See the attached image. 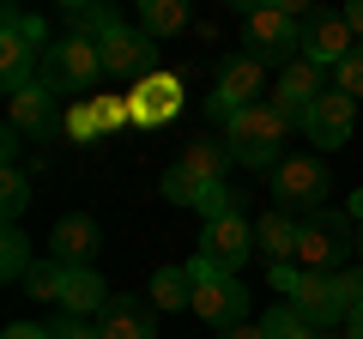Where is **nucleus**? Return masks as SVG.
<instances>
[{
  "mask_svg": "<svg viewBox=\"0 0 363 339\" xmlns=\"http://www.w3.org/2000/svg\"><path fill=\"white\" fill-rule=\"evenodd\" d=\"M291 128H303L297 116H291V109H279V104H267V97H260V104H248V109H236L230 116V157L242 170H279V145H285V133Z\"/></svg>",
  "mask_w": 363,
  "mask_h": 339,
  "instance_id": "1",
  "label": "nucleus"
},
{
  "mask_svg": "<svg viewBox=\"0 0 363 339\" xmlns=\"http://www.w3.org/2000/svg\"><path fill=\"white\" fill-rule=\"evenodd\" d=\"M188 273H194V315H200V321H212L218 333H230V327L248 321V291H242V279H236V273L212 267L206 255H194Z\"/></svg>",
  "mask_w": 363,
  "mask_h": 339,
  "instance_id": "2",
  "label": "nucleus"
},
{
  "mask_svg": "<svg viewBox=\"0 0 363 339\" xmlns=\"http://www.w3.org/2000/svg\"><path fill=\"white\" fill-rule=\"evenodd\" d=\"M327 157L315 152H285L279 170H272V212H321L327 206Z\"/></svg>",
  "mask_w": 363,
  "mask_h": 339,
  "instance_id": "3",
  "label": "nucleus"
},
{
  "mask_svg": "<svg viewBox=\"0 0 363 339\" xmlns=\"http://www.w3.org/2000/svg\"><path fill=\"white\" fill-rule=\"evenodd\" d=\"M242 55H255L260 67H285L303 55V25L285 6H242Z\"/></svg>",
  "mask_w": 363,
  "mask_h": 339,
  "instance_id": "4",
  "label": "nucleus"
},
{
  "mask_svg": "<svg viewBox=\"0 0 363 339\" xmlns=\"http://www.w3.org/2000/svg\"><path fill=\"white\" fill-rule=\"evenodd\" d=\"M351 248H357V236H351V212H315V218H303V243H297V267L303 273H339V261H345Z\"/></svg>",
  "mask_w": 363,
  "mask_h": 339,
  "instance_id": "5",
  "label": "nucleus"
},
{
  "mask_svg": "<svg viewBox=\"0 0 363 339\" xmlns=\"http://www.w3.org/2000/svg\"><path fill=\"white\" fill-rule=\"evenodd\" d=\"M97 73H104V55H97V43L91 37H67L55 43L49 55H43V85L49 91H91L97 85Z\"/></svg>",
  "mask_w": 363,
  "mask_h": 339,
  "instance_id": "6",
  "label": "nucleus"
},
{
  "mask_svg": "<svg viewBox=\"0 0 363 339\" xmlns=\"http://www.w3.org/2000/svg\"><path fill=\"white\" fill-rule=\"evenodd\" d=\"M260 85H267V67H260L255 55H230V61L218 67V91H212L206 116H212V121H224V128H230V116H236V109L260 104Z\"/></svg>",
  "mask_w": 363,
  "mask_h": 339,
  "instance_id": "7",
  "label": "nucleus"
},
{
  "mask_svg": "<svg viewBox=\"0 0 363 339\" xmlns=\"http://www.w3.org/2000/svg\"><path fill=\"white\" fill-rule=\"evenodd\" d=\"M351 55H357V37H351L345 13H309L303 18V61H315L321 73H339Z\"/></svg>",
  "mask_w": 363,
  "mask_h": 339,
  "instance_id": "8",
  "label": "nucleus"
},
{
  "mask_svg": "<svg viewBox=\"0 0 363 339\" xmlns=\"http://www.w3.org/2000/svg\"><path fill=\"white\" fill-rule=\"evenodd\" d=\"M97 248H104L97 218H85V212H67V218H55V230H49V261H61L67 273H85V267L97 261Z\"/></svg>",
  "mask_w": 363,
  "mask_h": 339,
  "instance_id": "9",
  "label": "nucleus"
},
{
  "mask_svg": "<svg viewBox=\"0 0 363 339\" xmlns=\"http://www.w3.org/2000/svg\"><path fill=\"white\" fill-rule=\"evenodd\" d=\"M200 255H206L212 267H224V273H242L248 255H255V224H248L242 212H230V218H212L206 230H200Z\"/></svg>",
  "mask_w": 363,
  "mask_h": 339,
  "instance_id": "10",
  "label": "nucleus"
},
{
  "mask_svg": "<svg viewBox=\"0 0 363 339\" xmlns=\"http://www.w3.org/2000/svg\"><path fill=\"white\" fill-rule=\"evenodd\" d=\"M303 133H309V145H327V152H339V145L357 133V104H351L345 91L315 97V104L303 109Z\"/></svg>",
  "mask_w": 363,
  "mask_h": 339,
  "instance_id": "11",
  "label": "nucleus"
},
{
  "mask_svg": "<svg viewBox=\"0 0 363 339\" xmlns=\"http://www.w3.org/2000/svg\"><path fill=\"white\" fill-rule=\"evenodd\" d=\"M297 315L309 327H345V297H339V273H303V285H297Z\"/></svg>",
  "mask_w": 363,
  "mask_h": 339,
  "instance_id": "12",
  "label": "nucleus"
},
{
  "mask_svg": "<svg viewBox=\"0 0 363 339\" xmlns=\"http://www.w3.org/2000/svg\"><path fill=\"white\" fill-rule=\"evenodd\" d=\"M152 49L157 43L145 37V30H109L104 43H97V55H104V73H116V79H140L145 67H152Z\"/></svg>",
  "mask_w": 363,
  "mask_h": 339,
  "instance_id": "13",
  "label": "nucleus"
},
{
  "mask_svg": "<svg viewBox=\"0 0 363 339\" xmlns=\"http://www.w3.org/2000/svg\"><path fill=\"white\" fill-rule=\"evenodd\" d=\"M327 91H333V85H327V73H321L315 61H303V55L279 67V109H291L297 121H303V109H309L315 97H327Z\"/></svg>",
  "mask_w": 363,
  "mask_h": 339,
  "instance_id": "14",
  "label": "nucleus"
},
{
  "mask_svg": "<svg viewBox=\"0 0 363 339\" xmlns=\"http://www.w3.org/2000/svg\"><path fill=\"white\" fill-rule=\"evenodd\" d=\"M297 243H303V218H291V212H267V218L255 224V248L272 261H297Z\"/></svg>",
  "mask_w": 363,
  "mask_h": 339,
  "instance_id": "15",
  "label": "nucleus"
},
{
  "mask_svg": "<svg viewBox=\"0 0 363 339\" xmlns=\"http://www.w3.org/2000/svg\"><path fill=\"white\" fill-rule=\"evenodd\" d=\"M109 285H104V273L97 267H85V273H67V297H61V309L73 315V321H91V315H104L109 309Z\"/></svg>",
  "mask_w": 363,
  "mask_h": 339,
  "instance_id": "16",
  "label": "nucleus"
},
{
  "mask_svg": "<svg viewBox=\"0 0 363 339\" xmlns=\"http://www.w3.org/2000/svg\"><path fill=\"white\" fill-rule=\"evenodd\" d=\"M37 49H30L25 37H18V30H0V85H6V91H25V85H37Z\"/></svg>",
  "mask_w": 363,
  "mask_h": 339,
  "instance_id": "17",
  "label": "nucleus"
},
{
  "mask_svg": "<svg viewBox=\"0 0 363 339\" xmlns=\"http://www.w3.org/2000/svg\"><path fill=\"white\" fill-rule=\"evenodd\" d=\"M182 170H188V176H200V182H230V145H218V140H206V133H200V140H188L182 145V157H176Z\"/></svg>",
  "mask_w": 363,
  "mask_h": 339,
  "instance_id": "18",
  "label": "nucleus"
},
{
  "mask_svg": "<svg viewBox=\"0 0 363 339\" xmlns=\"http://www.w3.org/2000/svg\"><path fill=\"white\" fill-rule=\"evenodd\" d=\"M6 128H18V133H49L55 128V91L49 85H25V91L13 97V116H6Z\"/></svg>",
  "mask_w": 363,
  "mask_h": 339,
  "instance_id": "19",
  "label": "nucleus"
},
{
  "mask_svg": "<svg viewBox=\"0 0 363 339\" xmlns=\"http://www.w3.org/2000/svg\"><path fill=\"white\" fill-rule=\"evenodd\" d=\"M97 333H104V339H157V327H152V309L116 297L104 315H97Z\"/></svg>",
  "mask_w": 363,
  "mask_h": 339,
  "instance_id": "20",
  "label": "nucleus"
},
{
  "mask_svg": "<svg viewBox=\"0 0 363 339\" xmlns=\"http://www.w3.org/2000/svg\"><path fill=\"white\" fill-rule=\"evenodd\" d=\"M140 30L152 43L182 37V30H188V0H140Z\"/></svg>",
  "mask_w": 363,
  "mask_h": 339,
  "instance_id": "21",
  "label": "nucleus"
},
{
  "mask_svg": "<svg viewBox=\"0 0 363 339\" xmlns=\"http://www.w3.org/2000/svg\"><path fill=\"white\" fill-rule=\"evenodd\" d=\"M145 291H152V309H194V273L188 267H157Z\"/></svg>",
  "mask_w": 363,
  "mask_h": 339,
  "instance_id": "22",
  "label": "nucleus"
},
{
  "mask_svg": "<svg viewBox=\"0 0 363 339\" xmlns=\"http://www.w3.org/2000/svg\"><path fill=\"white\" fill-rule=\"evenodd\" d=\"M30 236L18 230V224H6V230H0V279H6V285H25V273H30Z\"/></svg>",
  "mask_w": 363,
  "mask_h": 339,
  "instance_id": "23",
  "label": "nucleus"
},
{
  "mask_svg": "<svg viewBox=\"0 0 363 339\" xmlns=\"http://www.w3.org/2000/svg\"><path fill=\"white\" fill-rule=\"evenodd\" d=\"M25 297L61 303V297H67V267H61V261H37V267L25 273Z\"/></svg>",
  "mask_w": 363,
  "mask_h": 339,
  "instance_id": "24",
  "label": "nucleus"
},
{
  "mask_svg": "<svg viewBox=\"0 0 363 339\" xmlns=\"http://www.w3.org/2000/svg\"><path fill=\"white\" fill-rule=\"evenodd\" d=\"M200 194H206V182H200V176H188L182 164L164 170V200H169V206H200Z\"/></svg>",
  "mask_w": 363,
  "mask_h": 339,
  "instance_id": "25",
  "label": "nucleus"
},
{
  "mask_svg": "<svg viewBox=\"0 0 363 339\" xmlns=\"http://www.w3.org/2000/svg\"><path fill=\"white\" fill-rule=\"evenodd\" d=\"M6 30H18V37H25L37 55L55 49V43H49V18H43V13H18V6H6Z\"/></svg>",
  "mask_w": 363,
  "mask_h": 339,
  "instance_id": "26",
  "label": "nucleus"
},
{
  "mask_svg": "<svg viewBox=\"0 0 363 339\" xmlns=\"http://www.w3.org/2000/svg\"><path fill=\"white\" fill-rule=\"evenodd\" d=\"M303 327H309V321L297 315V303H272V309L260 315V333H267V339H297Z\"/></svg>",
  "mask_w": 363,
  "mask_h": 339,
  "instance_id": "27",
  "label": "nucleus"
},
{
  "mask_svg": "<svg viewBox=\"0 0 363 339\" xmlns=\"http://www.w3.org/2000/svg\"><path fill=\"white\" fill-rule=\"evenodd\" d=\"M25 206H30V176L25 170H6V182H0V212H6V224H18Z\"/></svg>",
  "mask_w": 363,
  "mask_h": 339,
  "instance_id": "28",
  "label": "nucleus"
},
{
  "mask_svg": "<svg viewBox=\"0 0 363 339\" xmlns=\"http://www.w3.org/2000/svg\"><path fill=\"white\" fill-rule=\"evenodd\" d=\"M267 285L279 291V303H291V297H297V285H303V267L297 261H272L267 267Z\"/></svg>",
  "mask_w": 363,
  "mask_h": 339,
  "instance_id": "29",
  "label": "nucleus"
},
{
  "mask_svg": "<svg viewBox=\"0 0 363 339\" xmlns=\"http://www.w3.org/2000/svg\"><path fill=\"white\" fill-rule=\"evenodd\" d=\"M200 212H206V224L212 218H230V212H236V188L230 182H212L206 194H200Z\"/></svg>",
  "mask_w": 363,
  "mask_h": 339,
  "instance_id": "30",
  "label": "nucleus"
},
{
  "mask_svg": "<svg viewBox=\"0 0 363 339\" xmlns=\"http://www.w3.org/2000/svg\"><path fill=\"white\" fill-rule=\"evenodd\" d=\"M333 91H345L351 104L363 97V43H357V55H351V61H345V67L333 73Z\"/></svg>",
  "mask_w": 363,
  "mask_h": 339,
  "instance_id": "31",
  "label": "nucleus"
},
{
  "mask_svg": "<svg viewBox=\"0 0 363 339\" xmlns=\"http://www.w3.org/2000/svg\"><path fill=\"white\" fill-rule=\"evenodd\" d=\"M97 128H109V121H104V109H91V104H79L73 116H67V133H73V140H97Z\"/></svg>",
  "mask_w": 363,
  "mask_h": 339,
  "instance_id": "32",
  "label": "nucleus"
},
{
  "mask_svg": "<svg viewBox=\"0 0 363 339\" xmlns=\"http://www.w3.org/2000/svg\"><path fill=\"white\" fill-rule=\"evenodd\" d=\"M339 297H345V315L363 303V267H345V273H339Z\"/></svg>",
  "mask_w": 363,
  "mask_h": 339,
  "instance_id": "33",
  "label": "nucleus"
},
{
  "mask_svg": "<svg viewBox=\"0 0 363 339\" xmlns=\"http://www.w3.org/2000/svg\"><path fill=\"white\" fill-rule=\"evenodd\" d=\"M55 339H104V333H97V321H73V315H61V321H55Z\"/></svg>",
  "mask_w": 363,
  "mask_h": 339,
  "instance_id": "34",
  "label": "nucleus"
},
{
  "mask_svg": "<svg viewBox=\"0 0 363 339\" xmlns=\"http://www.w3.org/2000/svg\"><path fill=\"white\" fill-rule=\"evenodd\" d=\"M18 152H25V133L6 128V133H0V157H6V170H18Z\"/></svg>",
  "mask_w": 363,
  "mask_h": 339,
  "instance_id": "35",
  "label": "nucleus"
},
{
  "mask_svg": "<svg viewBox=\"0 0 363 339\" xmlns=\"http://www.w3.org/2000/svg\"><path fill=\"white\" fill-rule=\"evenodd\" d=\"M0 339H55V327H37V321H13Z\"/></svg>",
  "mask_w": 363,
  "mask_h": 339,
  "instance_id": "36",
  "label": "nucleus"
},
{
  "mask_svg": "<svg viewBox=\"0 0 363 339\" xmlns=\"http://www.w3.org/2000/svg\"><path fill=\"white\" fill-rule=\"evenodd\" d=\"M345 25H351V37H363V0H351V6H345Z\"/></svg>",
  "mask_w": 363,
  "mask_h": 339,
  "instance_id": "37",
  "label": "nucleus"
},
{
  "mask_svg": "<svg viewBox=\"0 0 363 339\" xmlns=\"http://www.w3.org/2000/svg\"><path fill=\"white\" fill-rule=\"evenodd\" d=\"M345 339H363V303H357V309L345 315Z\"/></svg>",
  "mask_w": 363,
  "mask_h": 339,
  "instance_id": "38",
  "label": "nucleus"
},
{
  "mask_svg": "<svg viewBox=\"0 0 363 339\" xmlns=\"http://www.w3.org/2000/svg\"><path fill=\"white\" fill-rule=\"evenodd\" d=\"M218 339H267V333H260V327H248V321H242V327H230V333H218Z\"/></svg>",
  "mask_w": 363,
  "mask_h": 339,
  "instance_id": "39",
  "label": "nucleus"
},
{
  "mask_svg": "<svg viewBox=\"0 0 363 339\" xmlns=\"http://www.w3.org/2000/svg\"><path fill=\"white\" fill-rule=\"evenodd\" d=\"M345 212H351V218L363 224V188H357V194H351V206H345Z\"/></svg>",
  "mask_w": 363,
  "mask_h": 339,
  "instance_id": "40",
  "label": "nucleus"
},
{
  "mask_svg": "<svg viewBox=\"0 0 363 339\" xmlns=\"http://www.w3.org/2000/svg\"><path fill=\"white\" fill-rule=\"evenodd\" d=\"M297 339H327V333H321V327H303V333H297Z\"/></svg>",
  "mask_w": 363,
  "mask_h": 339,
  "instance_id": "41",
  "label": "nucleus"
},
{
  "mask_svg": "<svg viewBox=\"0 0 363 339\" xmlns=\"http://www.w3.org/2000/svg\"><path fill=\"white\" fill-rule=\"evenodd\" d=\"M357 255H363V230H357Z\"/></svg>",
  "mask_w": 363,
  "mask_h": 339,
  "instance_id": "42",
  "label": "nucleus"
}]
</instances>
